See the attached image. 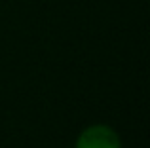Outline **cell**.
Listing matches in <instances>:
<instances>
[{
    "label": "cell",
    "instance_id": "6da1fadb",
    "mask_svg": "<svg viewBox=\"0 0 150 148\" xmlns=\"http://www.w3.org/2000/svg\"><path fill=\"white\" fill-rule=\"evenodd\" d=\"M76 148H120V137L106 125H93L80 135Z\"/></svg>",
    "mask_w": 150,
    "mask_h": 148
}]
</instances>
